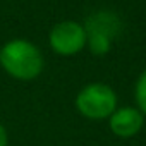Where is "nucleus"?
<instances>
[{
	"label": "nucleus",
	"instance_id": "1",
	"mask_svg": "<svg viewBox=\"0 0 146 146\" xmlns=\"http://www.w3.org/2000/svg\"><path fill=\"white\" fill-rule=\"evenodd\" d=\"M0 64L14 79L31 81L43 70V55L35 43L28 40H12L0 50Z\"/></svg>",
	"mask_w": 146,
	"mask_h": 146
},
{
	"label": "nucleus",
	"instance_id": "2",
	"mask_svg": "<svg viewBox=\"0 0 146 146\" xmlns=\"http://www.w3.org/2000/svg\"><path fill=\"white\" fill-rule=\"evenodd\" d=\"M76 108L91 120L108 119L117 110V95L105 83H91L78 93Z\"/></svg>",
	"mask_w": 146,
	"mask_h": 146
},
{
	"label": "nucleus",
	"instance_id": "3",
	"mask_svg": "<svg viewBox=\"0 0 146 146\" xmlns=\"http://www.w3.org/2000/svg\"><path fill=\"white\" fill-rule=\"evenodd\" d=\"M48 41L55 53L70 57L86 46V29L76 21H62L52 28Z\"/></svg>",
	"mask_w": 146,
	"mask_h": 146
},
{
	"label": "nucleus",
	"instance_id": "4",
	"mask_svg": "<svg viewBox=\"0 0 146 146\" xmlns=\"http://www.w3.org/2000/svg\"><path fill=\"white\" fill-rule=\"evenodd\" d=\"M144 124V115L134 108V107H122L117 108L110 117H108V125L110 131L117 136V137H132L136 136Z\"/></svg>",
	"mask_w": 146,
	"mask_h": 146
},
{
	"label": "nucleus",
	"instance_id": "5",
	"mask_svg": "<svg viewBox=\"0 0 146 146\" xmlns=\"http://www.w3.org/2000/svg\"><path fill=\"white\" fill-rule=\"evenodd\" d=\"M84 29L86 33H102L113 40L120 31V19L117 17V14L110 11H98L88 16L84 23Z\"/></svg>",
	"mask_w": 146,
	"mask_h": 146
},
{
	"label": "nucleus",
	"instance_id": "6",
	"mask_svg": "<svg viewBox=\"0 0 146 146\" xmlns=\"http://www.w3.org/2000/svg\"><path fill=\"white\" fill-rule=\"evenodd\" d=\"M86 45L93 55H105L112 46V38L102 33H86Z\"/></svg>",
	"mask_w": 146,
	"mask_h": 146
},
{
	"label": "nucleus",
	"instance_id": "7",
	"mask_svg": "<svg viewBox=\"0 0 146 146\" xmlns=\"http://www.w3.org/2000/svg\"><path fill=\"white\" fill-rule=\"evenodd\" d=\"M134 98H136V105L137 110L146 115V69L141 72V76L136 81V88H134Z\"/></svg>",
	"mask_w": 146,
	"mask_h": 146
},
{
	"label": "nucleus",
	"instance_id": "8",
	"mask_svg": "<svg viewBox=\"0 0 146 146\" xmlns=\"http://www.w3.org/2000/svg\"><path fill=\"white\" fill-rule=\"evenodd\" d=\"M7 141H9L7 131H5V127L2 125V122H0V146H7Z\"/></svg>",
	"mask_w": 146,
	"mask_h": 146
},
{
	"label": "nucleus",
	"instance_id": "9",
	"mask_svg": "<svg viewBox=\"0 0 146 146\" xmlns=\"http://www.w3.org/2000/svg\"><path fill=\"white\" fill-rule=\"evenodd\" d=\"M0 50H2V48H0Z\"/></svg>",
	"mask_w": 146,
	"mask_h": 146
}]
</instances>
